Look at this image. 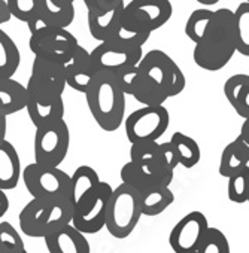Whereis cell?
I'll use <instances>...</instances> for the list:
<instances>
[{
	"label": "cell",
	"instance_id": "1",
	"mask_svg": "<svg viewBox=\"0 0 249 253\" xmlns=\"http://www.w3.org/2000/svg\"><path fill=\"white\" fill-rule=\"evenodd\" d=\"M237 52L234 11L221 8L213 12V18L193 51L194 63L207 72L224 69Z\"/></svg>",
	"mask_w": 249,
	"mask_h": 253
},
{
	"label": "cell",
	"instance_id": "2",
	"mask_svg": "<svg viewBox=\"0 0 249 253\" xmlns=\"http://www.w3.org/2000/svg\"><path fill=\"white\" fill-rule=\"evenodd\" d=\"M85 98L91 116L103 131H116L126 121V94L115 75L99 72Z\"/></svg>",
	"mask_w": 249,
	"mask_h": 253
},
{
	"label": "cell",
	"instance_id": "3",
	"mask_svg": "<svg viewBox=\"0 0 249 253\" xmlns=\"http://www.w3.org/2000/svg\"><path fill=\"white\" fill-rule=\"evenodd\" d=\"M73 204L69 197L32 198L20 211L18 223L24 235L45 238L72 223Z\"/></svg>",
	"mask_w": 249,
	"mask_h": 253
},
{
	"label": "cell",
	"instance_id": "4",
	"mask_svg": "<svg viewBox=\"0 0 249 253\" xmlns=\"http://www.w3.org/2000/svg\"><path fill=\"white\" fill-rule=\"evenodd\" d=\"M27 26L30 30L29 48L35 57L64 64L79 46L78 39L67 29L48 26L38 17L29 21Z\"/></svg>",
	"mask_w": 249,
	"mask_h": 253
},
{
	"label": "cell",
	"instance_id": "5",
	"mask_svg": "<svg viewBox=\"0 0 249 253\" xmlns=\"http://www.w3.org/2000/svg\"><path fill=\"white\" fill-rule=\"evenodd\" d=\"M142 217L141 194L133 188L121 183L113 188L106 213V229L118 238H127L138 226Z\"/></svg>",
	"mask_w": 249,
	"mask_h": 253
},
{
	"label": "cell",
	"instance_id": "6",
	"mask_svg": "<svg viewBox=\"0 0 249 253\" xmlns=\"http://www.w3.org/2000/svg\"><path fill=\"white\" fill-rule=\"evenodd\" d=\"M172 14L170 0H130V3L124 6L122 29L151 35L169 23Z\"/></svg>",
	"mask_w": 249,
	"mask_h": 253
},
{
	"label": "cell",
	"instance_id": "7",
	"mask_svg": "<svg viewBox=\"0 0 249 253\" xmlns=\"http://www.w3.org/2000/svg\"><path fill=\"white\" fill-rule=\"evenodd\" d=\"M70 148V131L64 119H57L42 126L35 133V163L58 167L67 157Z\"/></svg>",
	"mask_w": 249,
	"mask_h": 253
},
{
	"label": "cell",
	"instance_id": "8",
	"mask_svg": "<svg viewBox=\"0 0 249 253\" xmlns=\"http://www.w3.org/2000/svg\"><path fill=\"white\" fill-rule=\"evenodd\" d=\"M170 124V113L164 106H144L132 112L126 121L124 128L132 145L158 142L167 131Z\"/></svg>",
	"mask_w": 249,
	"mask_h": 253
},
{
	"label": "cell",
	"instance_id": "9",
	"mask_svg": "<svg viewBox=\"0 0 249 253\" xmlns=\"http://www.w3.org/2000/svg\"><path fill=\"white\" fill-rule=\"evenodd\" d=\"M139 70L166 91L169 98L179 95L187 85V79L178 63L161 49H152L144 55Z\"/></svg>",
	"mask_w": 249,
	"mask_h": 253
},
{
	"label": "cell",
	"instance_id": "10",
	"mask_svg": "<svg viewBox=\"0 0 249 253\" xmlns=\"http://www.w3.org/2000/svg\"><path fill=\"white\" fill-rule=\"evenodd\" d=\"M144 55L142 46L132 45L119 38L100 42L91 51V58L97 72H107L112 75L138 67Z\"/></svg>",
	"mask_w": 249,
	"mask_h": 253
},
{
	"label": "cell",
	"instance_id": "11",
	"mask_svg": "<svg viewBox=\"0 0 249 253\" xmlns=\"http://www.w3.org/2000/svg\"><path fill=\"white\" fill-rule=\"evenodd\" d=\"M23 182L32 198L67 197L70 174L63 171L60 167L32 163L23 170Z\"/></svg>",
	"mask_w": 249,
	"mask_h": 253
},
{
	"label": "cell",
	"instance_id": "12",
	"mask_svg": "<svg viewBox=\"0 0 249 253\" xmlns=\"http://www.w3.org/2000/svg\"><path fill=\"white\" fill-rule=\"evenodd\" d=\"M112 191L113 188L101 180L87 198L75 206L72 225L85 235L100 232L106 226V213Z\"/></svg>",
	"mask_w": 249,
	"mask_h": 253
},
{
	"label": "cell",
	"instance_id": "13",
	"mask_svg": "<svg viewBox=\"0 0 249 253\" xmlns=\"http://www.w3.org/2000/svg\"><path fill=\"white\" fill-rule=\"evenodd\" d=\"M207 217L201 211H190L172 228L169 244L175 253H196L206 231Z\"/></svg>",
	"mask_w": 249,
	"mask_h": 253
},
{
	"label": "cell",
	"instance_id": "14",
	"mask_svg": "<svg viewBox=\"0 0 249 253\" xmlns=\"http://www.w3.org/2000/svg\"><path fill=\"white\" fill-rule=\"evenodd\" d=\"M26 86L50 95H63L67 86L64 64L35 57L32 64V75Z\"/></svg>",
	"mask_w": 249,
	"mask_h": 253
},
{
	"label": "cell",
	"instance_id": "15",
	"mask_svg": "<svg viewBox=\"0 0 249 253\" xmlns=\"http://www.w3.org/2000/svg\"><path fill=\"white\" fill-rule=\"evenodd\" d=\"M27 88V86H26ZM26 110L35 128L50 124L64 116V100L63 95H50L36 89L27 88V106Z\"/></svg>",
	"mask_w": 249,
	"mask_h": 253
},
{
	"label": "cell",
	"instance_id": "16",
	"mask_svg": "<svg viewBox=\"0 0 249 253\" xmlns=\"http://www.w3.org/2000/svg\"><path fill=\"white\" fill-rule=\"evenodd\" d=\"M64 69L67 86L82 94L88 91L96 75L99 73L93 63L91 52L87 51L82 45H79L69 61L64 63Z\"/></svg>",
	"mask_w": 249,
	"mask_h": 253
},
{
	"label": "cell",
	"instance_id": "17",
	"mask_svg": "<svg viewBox=\"0 0 249 253\" xmlns=\"http://www.w3.org/2000/svg\"><path fill=\"white\" fill-rule=\"evenodd\" d=\"M124 6L126 5L116 6V8L104 11V12L88 11L87 23H88L90 35L99 42H106V41L115 39L119 35V32L122 30Z\"/></svg>",
	"mask_w": 249,
	"mask_h": 253
},
{
	"label": "cell",
	"instance_id": "18",
	"mask_svg": "<svg viewBox=\"0 0 249 253\" xmlns=\"http://www.w3.org/2000/svg\"><path fill=\"white\" fill-rule=\"evenodd\" d=\"M50 253H91L90 243L72 223L44 238Z\"/></svg>",
	"mask_w": 249,
	"mask_h": 253
},
{
	"label": "cell",
	"instance_id": "19",
	"mask_svg": "<svg viewBox=\"0 0 249 253\" xmlns=\"http://www.w3.org/2000/svg\"><path fill=\"white\" fill-rule=\"evenodd\" d=\"M73 0H36V17L48 26L67 29L75 20Z\"/></svg>",
	"mask_w": 249,
	"mask_h": 253
},
{
	"label": "cell",
	"instance_id": "20",
	"mask_svg": "<svg viewBox=\"0 0 249 253\" xmlns=\"http://www.w3.org/2000/svg\"><path fill=\"white\" fill-rule=\"evenodd\" d=\"M23 177L21 161L15 146L5 140L0 143V189H15Z\"/></svg>",
	"mask_w": 249,
	"mask_h": 253
},
{
	"label": "cell",
	"instance_id": "21",
	"mask_svg": "<svg viewBox=\"0 0 249 253\" xmlns=\"http://www.w3.org/2000/svg\"><path fill=\"white\" fill-rule=\"evenodd\" d=\"M27 106V88L14 78L0 76V115L11 116Z\"/></svg>",
	"mask_w": 249,
	"mask_h": 253
},
{
	"label": "cell",
	"instance_id": "22",
	"mask_svg": "<svg viewBox=\"0 0 249 253\" xmlns=\"http://www.w3.org/2000/svg\"><path fill=\"white\" fill-rule=\"evenodd\" d=\"M249 166V146L237 136L231 143H228L221 154L219 160V174L222 177H231L233 174L242 171Z\"/></svg>",
	"mask_w": 249,
	"mask_h": 253
},
{
	"label": "cell",
	"instance_id": "23",
	"mask_svg": "<svg viewBox=\"0 0 249 253\" xmlns=\"http://www.w3.org/2000/svg\"><path fill=\"white\" fill-rule=\"evenodd\" d=\"M224 94L234 112L240 118L249 119V75L230 76L224 84Z\"/></svg>",
	"mask_w": 249,
	"mask_h": 253
},
{
	"label": "cell",
	"instance_id": "24",
	"mask_svg": "<svg viewBox=\"0 0 249 253\" xmlns=\"http://www.w3.org/2000/svg\"><path fill=\"white\" fill-rule=\"evenodd\" d=\"M99 173L90 166H79L70 176L69 185V200L73 207L78 206L84 198H87L99 185H100Z\"/></svg>",
	"mask_w": 249,
	"mask_h": 253
},
{
	"label": "cell",
	"instance_id": "25",
	"mask_svg": "<svg viewBox=\"0 0 249 253\" xmlns=\"http://www.w3.org/2000/svg\"><path fill=\"white\" fill-rule=\"evenodd\" d=\"M139 69V67H138ZM130 95L144 106H163L169 95L164 89H161L155 82L147 78L141 70L135 81Z\"/></svg>",
	"mask_w": 249,
	"mask_h": 253
},
{
	"label": "cell",
	"instance_id": "26",
	"mask_svg": "<svg viewBox=\"0 0 249 253\" xmlns=\"http://www.w3.org/2000/svg\"><path fill=\"white\" fill-rule=\"evenodd\" d=\"M175 201V194L170 188H149L141 194V209L144 216H158L166 211Z\"/></svg>",
	"mask_w": 249,
	"mask_h": 253
},
{
	"label": "cell",
	"instance_id": "27",
	"mask_svg": "<svg viewBox=\"0 0 249 253\" xmlns=\"http://www.w3.org/2000/svg\"><path fill=\"white\" fill-rule=\"evenodd\" d=\"M21 63V54L15 41L0 29V76L12 78Z\"/></svg>",
	"mask_w": 249,
	"mask_h": 253
},
{
	"label": "cell",
	"instance_id": "28",
	"mask_svg": "<svg viewBox=\"0 0 249 253\" xmlns=\"http://www.w3.org/2000/svg\"><path fill=\"white\" fill-rule=\"evenodd\" d=\"M170 142H172V145L176 149L179 166H182L185 169H193V167H196L200 163L201 151H200L199 143L193 137L178 131V133L172 134Z\"/></svg>",
	"mask_w": 249,
	"mask_h": 253
},
{
	"label": "cell",
	"instance_id": "29",
	"mask_svg": "<svg viewBox=\"0 0 249 253\" xmlns=\"http://www.w3.org/2000/svg\"><path fill=\"white\" fill-rule=\"evenodd\" d=\"M121 180L127 186L133 188L139 194L148 191L149 188H157L152 176L148 173V170L139 164H135L132 161L126 163L121 169Z\"/></svg>",
	"mask_w": 249,
	"mask_h": 253
},
{
	"label": "cell",
	"instance_id": "30",
	"mask_svg": "<svg viewBox=\"0 0 249 253\" xmlns=\"http://www.w3.org/2000/svg\"><path fill=\"white\" fill-rule=\"evenodd\" d=\"M237 52L249 57V3L242 2L234 11Z\"/></svg>",
	"mask_w": 249,
	"mask_h": 253
},
{
	"label": "cell",
	"instance_id": "31",
	"mask_svg": "<svg viewBox=\"0 0 249 253\" xmlns=\"http://www.w3.org/2000/svg\"><path fill=\"white\" fill-rule=\"evenodd\" d=\"M213 12L215 11H210V9H196L191 12L185 24V35L191 42L199 43L203 39L213 18Z\"/></svg>",
	"mask_w": 249,
	"mask_h": 253
},
{
	"label": "cell",
	"instance_id": "32",
	"mask_svg": "<svg viewBox=\"0 0 249 253\" xmlns=\"http://www.w3.org/2000/svg\"><path fill=\"white\" fill-rule=\"evenodd\" d=\"M130 161L142 167H149L155 163L164 161L158 142L136 143L130 148Z\"/></svg>",
	"mask_w": 249,
	"mask_h": 253
},
{
	"label": "cell",
	"instance_id": "33",
	"mask_svg": "<svg viewBox=\"0 0 249 253\" xmlns=\"http://www.w3.org/2000/svg\"><path fill=\"white\" fill-rule=\"evenodd\" d=\"M248 194H249V166L245 167L242 171L228 177V185H227V195L231 203L236 204L248 203Z\"/></svg>",
	"mask_w": 249,
	"mask_h": 253
},
{
	"label": "cell",
	"instance_id": "34",
	"mask_svg": "<svg viewBox=\"0 0 249 253\" xmlns=\"http://www.w3.org/2000/svg\"><path fill=\"white\" fill-rule=\"evenodd\" d=\"M26 250L21 234L9 222H0V253H23Z\"/></svg>",
	"mask_w": 249,
	"mask_h": 253
},
{
	"label": "cell",
	"instance_id": "35",
	"mask_svg": "<svg viewBox=\"0 0 249 253\" xmlns=\"http://www.w3.org/2000/svg\"><path fill=\"white\" fill-rule=\"evenodd\" d=\"M196 253H231L228 238L221 229L209 226Z\"/></svg>",
	"mask_w": 249,
	"mask_h": 253
},
{
	"label": "cell",
	"instance_id": "36",
	"mask_svg": "<svg viewBox=\"0 0 249 253\" xmlns=\"http://www.w3.org/2000/svg\"><path fill=\"white\" fill-rule=\"evenodd\" d=\"M11 15L23 23H29L36 17V0H6Z\"/></svg>",
	"mask_w": 249,
	"mask_h": 253
},
{
	"label": "cell",
	"instance_id": "37",
	"mask_svg": "<svg viewBox=\"0 0 249 253\" xmlns=\"http://www.w3.org/2000/svg\"><path fill=\"white\" fill-rule=\"evenodd\" d=\"M84 3L88 11L91 12H104L109 9H113L116 6L126 5L124 0H84Z\"/></svg>",
	"mask_w": 249,
	"mask_h": 253
},
{
	"label": "cell",
	"instance_id": "38",
	"mask_svg": "<svg viewBox=\"0 0 249 253\" xmlns=\"http://www.w3.org/2000/svg\"><path fill=\"white\" fill-rule=\"evenodd\" d=\"M160 149H161V155H163V160L164 163L170 167V169H176L179 166V160H178V155H176V149L175 146L172 145V142H164V143H160Z\"/></svg>",
	"mask_w": 249,
	"mask_h": 253
},
{
	"label": "cell",
	"instance_id": "39",
	"mask_svg": "<svg viewBox=\"0 0 249 253\" xmlns=\"http://www.w3.org/2000/svg\"><path fill=\"white\" fill-rule=\"evenodd\" d=\"M11 11H9V6L6 3V0H0V26L8 23L11 20Z\"/></svg>",
	"mask_w": 249,
	"mask_h": 253
},
{
	"label": "cell",
	"instance_id": "40",
	"mask_svg": "<svg viewBox=\"0 0 249 253\" xmlns=\"http://www.w3.org/2000/svg\"><path fill=\"white\" fill-rule=\"evenodd\" d=\"M9 210V198L3 189H0V217H3Z\"/></svg>",
	"mask_w": 249,
	"mask_h": 253
},
{
	"label": "cell",
	"instance_id": "41",
	"mask_svg": "<svg viewBox=\"0 0 249 253\" xmlns=\"http://www.w3.org/2000/svg\"><path fill=\"white\" fill-rule=\"evenodd\" d=\"M239 137L249 146V119H245L242 126H240V133H239Z\"/></svg>",
	"mask_w": 249,
	"mask_h": 253
},
{
	"label": "cell",
	"instance_id": "42",
	"mask_svg": "<svg viewBox=\"0 0 249 253\" xmlns=\"http://www.w3.org/2000/svg\"><path fill=\"white\" fill-rule=\"evenodd\" d=\"M6 130H8V118L0 115V143L6 140Z\"/></svg>",
	"mask_w": 249,
	"mask_h": 253
},
{
	"label": "cell",
	"instance_id": "43",
	"mask_svg": "<svg viewBox=\"0 0 249 253\" xmlns=\"http://www.w3.org/2000/svg\"><path fill=\"white\" fill-rule=\"evenodd\" d=\"M196 2H199V3H201V5H204V6H210V5L218 3L219 0H196Z\"/></svg>",
	"mask_w": 249,
	"mask_h": 253
},
{
	"label": "cell",
	"instance_id": "44",
	"mask_svg": "<svg viewBox=\"0 0 249 253\" xmlns=\"http://www.w3.org/2000/svg\"><path fill=\"white\" fill-rule=\"evenodd\" d=\"M23 253H29V252H27V250H24V252H23Z\"/></svg>",
	"mask_w": 249,
	"mask_h": 253
},
{
	"label": "cell",
	"instance_id": "45",
	"mask_svg": "<svg viewBox=\"0 0 249 253\" xmlns=\"http://www.w3.org/2000/svg\"><path fill=\"white\" fill-rule=\"evenodd\" d=\"M248 203H249V194H248Z\"/></svg>",
	"mask_w": 249,
	"mask_h": 253
},
{
	"label": "cell",
	"instance_id": "46",
	"mask_svg": "<svg viewBox=\"0 0 249 253\" xmlns=\"http://www.w3.org/2000/svg\"><path fill=\"white\" fill-rule=\"evenodd\" d=\"M246 2H248V3H249V0H246Z\"/></svg>",
	"mask_w": 249,
	"mask_h": 253
},
{
	"label": "cell",
	"instance_id": "47",
	"mask_svg": "<svg viewBox=\"0 0 249 253\" xmlns=\"http://www.w3.org/2000/svg\"><path fill=\"white\" fill-rule=\"evenodd\" d=\"M73 2H75V0H73Z\"/></svg>",
	"mask_w": 249,
	"mask_h": 253
}]
</instances>
